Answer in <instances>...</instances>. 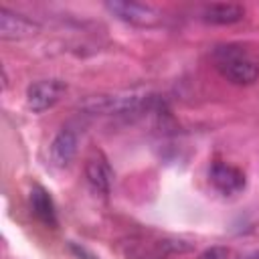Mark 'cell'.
Listing matches in <instances>:
<instances>
[{
    "instance_id": "6da1fadb",
    "label": "cell",
    "mask_w": 259,
    "mask_h": 259,
    "mask_svg": "<svg viewBox=\"0 0 259 259\" xmlns=\"http://www.w3.org/2000/svg\"><path fill=\"white\" fill-rule=\"evenodd\" d=\"M210 59L221 77L233 85H253L259 79V63L239 45H219Z\"/></svg>"
},
{
    "instance_id": "7a4b0ae2",
    "label": "cell",
    "mask_w": 259,
    "mask_h": 259,
    "mask_svg": "<svg viewBox=\"0 0 259 259\" xmlns=\"http://www.w3.org/2000/svg\"><path fill=\"white\" fill-rule=\"evenodd\" d=\"M150 101L152 97L148 93H101L83 99L79 107L89 115H123L140 111Z\"/></svg>"
},
{
    "instance_id": "3957f363",
    "label": "cell",
    "mask_w": 259,
    "mask_h": 259,
    "mask_svg": "<svg viewBox=\"0 0 259 259\" xmlns=\"http://www.w3.org/2000/svg\"><path fill=\"white\" fill-rule=\"evenodd\" d=\"M105 10L115 18L134 24V26H154L162 20V12L152 4L144 2H127V0H109L105 2Z\"/></svg>"
},
{
    "instance_id": "277c9868",
    "label": "cell",
    "mask_w": 259,
    "mask_h": 259,
    "mask_svg": "<svg viewBox=\"0 0 259 259\" xmlns=\"http://www.w3.org/2000/svg\"><path fill=\"white\" fill-rule=\"evenodd\" d=\"M67 83L61 79H38L26 87V107L32 113L51 109L65 95Z\"/></svg>"
},
{
    "instance_id": "5b68a950",
    "label": "cell",
    "mask_w": 259,
    "mask_h": 259,
    "mask_svg": "<svg viewBox=\"0 0 259 259\" xmlns=\"http://www.w3.org/2000/svg\"><path fill=\"white\" fill-rule=\"evenodd\" d=\"M40 24L26 14L14 12L6 6L0 8V38L2 40H22L38 34Z\"/></svg>"
},
{
    "instance_id": "8992f818",
    "label": "cell",
    "mask_w": 259,
    "mask_h": 259,
    "mask_svg": "<svg viewBox=\"0 0 259 259\" xmlns=\"http://www.w3.org/2000/svg\"><path fill=\"white\" fill-rule=\"evenodd\" d=\"M208 182L214 186V190H219L221 194L225 196H233V194H239L245 184H247V178L243 174V170H239L237 166L233 164H227V162H212L210 168H208Z\"/></svg>"
},
{
    "instance_id": "52a82bcc",
    "label": "cell",
    "mask_w": 259,
    "mask_h": 259,
    "mask_svg": "<svg viewBox=\"0 0 259 259\" xmlns=\"http://www.w3.org/2000/svg\"><path fill=\"white\" fill-rule=\"evenodd\" d=\"M85 178H87V184L91 186L93 192L103 194V196L109 194L111 184H113V170L109 166V160L101 152H95V154H91L87 158V162H85Z\"/></svg>"
},
{
    "instance_id": "ba28073f",
    "label": "cell",
    "mask_w": 259,
    "mask_h": 259,
    "mask_svg": "<svg viewBox=\"0 0 259 259\" xmlns=\"http://www.w3.org/2000/svg\"><path fill=\"white\" fill-rule=\"evenodd\" d=\"M77 148H79V136L75 130L71 127H61L51 146H49V154H51V162L57 168H65L73 162V158L77 156Z\"/></svg>"
},
{
    "instance_id": "9c48e42d",
    "label": "cell",
    "mask_w": 259,
    "mask_h": 259,
    "mask_svg": "<svg viewBox=\"0 0 259 259\" xmlns=\"http://www.w3.org/2000/svg\"><path fill=\"white\" fill-rule=\"evenodd\" d=\"M200 18L208 24H219V26L235 24L245 18V8L235 2H212L202 6Z\"/></svg>"
},
{
    "instance_id": "30bf717a",
    "label": "cell",
    "mask_w": 259,
    "mask_h": 259,
    "mask_svg": "<svg viewBox=\"0 0 259 259\" xmlns=\"http://www.w3.org/2000/svg\"><path fill=\"white\" fill-rule=\"evenodd\" d=\"M28 200H30V210H32V214H34L45 227L55 229L59 221H57L55 202H53L49 190H45L42 186H34V188L30 190Z\"/></svg>"
},
{
    "instance_id": "8fae6325",
    "label": "cell",
    "mask_w": 259,
    "mask_h": 259,
    "mask_svg": "<svg viewBox=\"0 0 259 259\" xmlns=\"http://www.w3.org/2000/svg\"><path fill=\"white\" fill-rule=\"evenodd\" d=\"M198 259H229V249L227 247H221V245H214V247H208L204 249Z\"/></svg>"
}]
</instances>
